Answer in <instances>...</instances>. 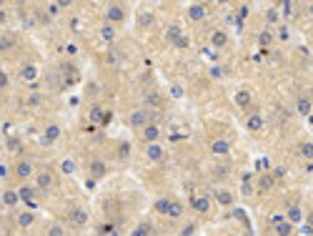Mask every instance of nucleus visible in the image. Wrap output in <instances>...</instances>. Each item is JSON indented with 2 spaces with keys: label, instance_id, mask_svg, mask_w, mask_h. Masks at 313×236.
<instances>
[{
  "label": "nucleus",
  "instance_id": "30",
  "mask_svg": "<svg viewBox=\"0 0 313 236\" xmlns=\"http://www.w3.org/2000/svg\"><path fill=\"white\" fill-rule=\"evenodd\" d=\"M291 234H293V224L291 221L276 224V236H291Z\"/></svg>",
  "mask_w": 313,
  "mask_h": 236
},
{
  "label": "nucleus",
  "instance_id": "2",
  "mask_svg": "<svg viewBox=\"0 0 313 236\" xmlns=\"http://www.w3.org/2000/svg\"><path fill=\"white\" fill-rule=\"evenodd\" d=\"M125 18H128L125 5H121V3H108L106 5V23L118 25V23H125Z\"/></svg>",
  "mask_w": 313,
  "mask_h": 236
},
{
  "label": "nucleus",
  "instance_id": "25",
  "mask_svg": "<svg viewBox=\"0 0 313 236\" xmlns=\"http://www.w3.org/2000/svg\"><path fill=\"white\" fill-rule=\"evenodd\" d=\"M171 201H173V199H158V201L153 204V211H155V214H161V216H168Z\"/></svg>",
  "mask_w": 313,
  "mask_h": 236
},
{
  "label": "nucleus",
  "instance_id": "46",
  "mask_svg": "<svg viewBox=\"0 0 313 236\" xmlns=\"http://www.w3.org/2000/svg\"><path fill=\"white\" fill-rule=\"evenodd\" d=\"M8 85H10V78H8V73H5V71H3V73H0V88H3V90H5V88H8Z\"/></svg>",
  "mask_w": 313,
  "mask_h": 236
},
{
  "label": "nucleus",
  "instance_id": "9",
  "mask_svg": "<svg viewBox=\"0 0 313 236\" xmlns=\"http://www.w3.org/2000/svg\"><path fill=\"white\" fill-rule=\"evenodd\" d=\"M211 154L216 158H226L228 154H231V144L226 141V138H216L213 144H211V149H208Z\"/></svg>",
  "mask_w": 313,
  "mask_h": 236
},
{
  "label": "nucleus",
  "instance_id": "54",
  "mask_svg": "<svg viewBox=\"0 0 313 236\" xmlns=\"http://www.w3.org/2000/svg\"><path fill=\"white\" fill-rule=\"evenodd\" d=\"M306 224H308V226H313V211L308 214V216H306Z\"/></svg>",
  "mask_w": 313,
  "mask_h": 236
},
{
  "label": "nucleus",
  "instance_id": "42",
  "mask_svg": "<svg viewBox=\"0 0 313 236\" xmlns=\"http://www.w3.org/2000/svg\"><path fill=\"white\" fill-rule=\"evenodd\" d=\"M258 40H260V45H268V43H271V40H273V33H271V30H263V33H260V38H258Z\"/></svg>",
  "mask_w": 313,
  "mask_h": 236
},
{
  "label": "nucleus",
  "instance_id": "38",
  "mask_svg": "<svg viewBox=\"0 0 313 236\" xmlns=\"http://www.w3.org/2000/svg\"><path fill=\"white\" fill-rule=\"evenodd\" d=\"M45 10H48V15H61L63 5H61V3H48V5H45Z\"/></svg>",
  "mask_w": 313,
  "mask_h": 236
},
{
  "label": "nucleus",
  "instance_id": "23",
  "mask_svg": "<svg viewBox=\"0 0 313 236\" xmlns=\"http://www.w3.org/2000/svg\"><path fill=\"white\" fill-rule=\"evenodd\" d=\"M70 221H73L75 226H85V224H88V211L80 209V206L73 209V211H70Z\"/></svg>",
  "mask_w": 313,
  "mask_h": 236
},
{
  "label": "nucleus",
  "instance_id": "47",
  "mask_svg": "<svg viewBox=\"0 0 313 236\" xmlns=\"http://www.w3.org/2000/svg\"><path fill=\"white\" fill-rule=\"evenodd\" d=\"M271 186H273V178L271 176H263L260 178V188H271Z\"/></svg>",
  "mask_w": 313,
  "mask_h": 236
},
{
  "label": "nucleus",
  "instance_id": "52",
  "mask_svg": "<svg viewBox=\"0 0 313 236\" xmlns=\"http://www.w3.org/2000/svg\"><path fill=\"white\" fill-rule=\"evenodd\" d=\"M248 5H241V13H238V15H241V18H248Z\"/></svg>",
  "mask_w": 313,
  "mask_h": 236
},
{
  "label": "nucleus",
  "instance_id": "53",
  "mask_svg": "<svg viewBox=\"0 0 313 236\" xmlns=\"http://www.w3.org/2000/svg\"><path fill=\"white\" fill-rule=\"evenodd\" d=\"M273 176H276V178H283V168H281V166H278V168H276V171H273Z\"/></svg>",
  "mask_w": 313,
  "mask_h": 236
},
{
  "label": "nucleus",
  "instance_id": "34",
  "mask_svg": "<svg viewBox=\"0 0 313 236\" xmlns=\"http://www.w3.org/2000/svg\"><path fill=\"white\" fill-rule=\"evenodd\" d=\"M45 236H65V226H63V224H50Z\"/></svg>",
  "mask_w": 313,
  "mask_h": 236
},
{
  "label": "nucleus",
  "instance_id": "18",
  "mask_svg": "<svg viewBox=\"0 0 313 236\" xmlns=\"http://www.w3.org/2000/svg\"><path fill=\"white\" fill-rule=\"evenodd\" d=\"M161 103H163V98H161V93H155V90H150V93L143 96V108H148V111L161 108Z\"/></svg>",
  "mask_w": 313,
  "mask_h": 236
},
{
  "label": "nucleus",
  "instance_id": "3",
  "mask_svg": "<svg viewBox=\"0 0 313 236\" xmlns=\"http://www.w3.org/2000/svg\"><path fill=\"white\" fill-rule=\"evenodd\" d=\"M190 206H193V211H195V214L205 216V214H211V196H208V194H193Z\"/></svg>",
  "mask_w": 313,
  "mask_h": 236
},
{
  "label": "nucleus",
  "instance_id": "44",
  "mask_svg": "<svg viewBox=\"0 0 313 236\" xmlns=\"http://www.w3.org/2000/svg\"><path fill=\"white\" fill-rule=\"evenodd\" d=\"M138 23H140V25H150V23H153V15H150V13H145V15H140V18H138Z\"/></svg>",
  "mask_w": 313,
  "mask_h": 236
},
{
  "label": "nucleus",
  "instance_id": "43",
  "mask_svg": "<svg viewBox=\"0 0 313 236\" xmlns=\"http://www.w3.org/2000/svg\"><path fill=\"white\" fill-rule=\"evenodd\" d=\"M276 38H278V40H288V38H291V30L283 25V28H278V35H276Z\"/></svg>",
  "mask_w": 313,
  "mask_h": 236
},
{
  "label": "nucleus",
  "instance_id": "22",
  "mask_svg": "<svg viewBox=\"0 0 313 236\" xmlns=\"http://www.w3.org/2000/svg\"><path fill=\"white\" fill-rule=\"evenodd\" d=\"M18 201H20L18 191H10V188H5V191H3V206H5V209H15V206H18Z\"/></svg>",
  "mask_w": 313,
  "mask_h": 236
},
{
  "label": "nucleus",
  "instance_id": "33",
  "mask_svg": "<svg viewBox=\"0 0 313 236\" xmlns=\"http://www.w3.org/2000/svg\"><path fill=\"white\" fill-rule=\"evenodd\" d=\"M118 158H121V161H128V158H130V144H128V141H121V144H118Z\"/></svg>",
  "mask_w": 313,
  "mask_h": 236
},
{
  "label": "nucleus",
  "instance_id": "29",
  "mask_svg": "<svg viewBox=\"0 0 313 236\" xmlns=\"http://www.w3.org/2000/svg\"><path fill=\"white\" fill-rule=\"evenodd\" d=\"M250 101H253V98H250L248 90H238V93H236V103H238L241 108H248Z\"/></svg>",
  "mask_w": 313,
  "mask_h": 236
},
{
  "label": "nucleus",
  "instance_id": "55",
  "mask_svg": "<svg viewBox=\"0 0 313 236\" xmlns=\"http://www.w3.org/2000/svg\"><path fill=\"white\" fill-rule=\"evenodd\" d=\"M176 236H181V234H176Z\"/></svg>",
  "mask_w": 313,
  "mask_h": 236
},
{
  "label": "nucleus",
  "instance_id": "48",
  "mask_svg": "<svg viewBox=\"0 0 313 236\" xmlns=\"http://www.w3.org/2000/svg\"><path fill=\"white\" fill-rule=\"evenodd\" d=\"M10 45H13V38H10V35H3V53H5Z\"/></svg>",
  "mask_w": 313,
  "mask_h": 236
},
{
  "label": "nucleus",
  "instance_id": "20",
  "mask_svg": "<svg viewBox=\"0 0 313 236\" xmlns=\"http://www.w3.org/2000/svg\"><path fill=\"white\" fill-rule=\"evenodd\" d=\"M38 194H40V191H38L35 186H30V183H23V186L18 188V196H20V201H25V204H28V201H33Z\"/></svg>",
  "mask_w": 313,
  "mask_h": 236
},
{
  "label": "nucleus",
  "instance_id": "36",
  "mask_svg": "<svg viewBox=\"0 0 313 236\" xmlns=\"http://www.w3.org/2000/svg\"><path fill=\"white\" fill-rule=\"evenodd\" d=\"M183 93H186V90H183V85H181V83H173V85H171V98H176V101H178V98H183Z\"/></svg>",
  "mask_w": 313,
  "mask_h": 236
},
{
  "label": "nucleus",
  "instance_id": "5",
  "mask_svg": "<svg viewBox=\"0 0 313 236\" xmlns=\"http://www.w3.org/2000/svg\"><path fill=\"white\" fill-rule=\"evenodd\" d=\"M266 128V118H263V113H258V111H253L246 116V131L248 133H260Z\"/></svg>",
  "mask_w": 313,
  "mask_h": 236
},
{
  "label": "nucleus",
  "instance_id": "17",
  "mask_svg": "<svg viewBox=\"0 0 313 236\" xmlns=\"http://www.w3.org/2000/svg\"><path fill=\"white\" fill-rule=\"evenodd\" d=\"M226 45H228V33H226V30H213V33H211V48L221 51V48H226Z\"/></svg>",
  "mask_w": 313,
  "mask_h": 236
},
{
  "label": "nucleus",
  "instance_id": "50",
  "mask_svg": "<svg viewBox=\"0 0 313 236\" xmlns=\"http://www.w3.org/2000/svg\"><path fill=\"white\" fill-rule=\"evenodd\" d=\"M301 236H313V226H308V224L301 226Z\"/></svg>",
  "mask_w": 313,
  "mask_h": 236
},
{
  "label": "nucleus",
  "instance_id": "24",
  "mask_svg": "<svg viewBox=\"0 0 313 236\" xmlns=\"http://www.w3.org/2000/svg\"><path fill=\"white\" fill-rule=\"evenodd\" d=\"M311 111H313L311 98H306V96H298V101H296V113H298V116H308Z\"/></svg>",
  "mask_w": 313,
  "mask_h": 236
},
{
  "label": "nucleus",
  "instance_id": "37",
  "mask_svg": "<svg viewBox=\"0 0 313 236\" xmlns=\"http://www.w3.org/2000/svg\"><path fill=\"white\" fill-rule=\"evenodd\" d=\"M5 149H8L10 154H20V141H18V138H8Z\"/></svg>",
  "mask_w": 313,
  "mask_h": 236
},
{
  "label": "nucleus",
  "instance_id": "26",
  "mask_svg": "<svg viewBox=\"0 0 313 236\" xmlns=\"http://www.w3.org/2000/svg\"><path fill=\"white\" fill-rule=\"evenodd\" d=\"M100 38H103V40H113V38H116V25L103 23V25H100Z\"/></svg>",
  "mask_w": 313,
  "mask_h": 236
},
{
  "label": "nucleus",
  "instance_id": "31",
  "mask_svg": "<svg viewBox=\"0 0 313 236\" xmlns=\"http://www.w3.org/2000/svg\"><path fill=\"white\" fill-rule=\"evenodd\" d=\"M150 234H153V229H150V224H145V221L138 224V226L130 231V236H150Z\"/></svg>",
  "mask_w": 313,
  "mask_h": 236
},
{
  "label": "nucleus",
  "instance_id": "41",
  "mask_svg": "<svg viewBox=\"0 0 313 236\" xmlns=\"http://www.w3.org/2000/svg\"><path fill=\"white\" fill-rule=\"evenodd\" d=\"M281 15L291 18V15H293V3H283V5H281Z\"/></svg>",
  "mask_w": 313,
  "mask_h": 236
},
{
  "label": "nucleus",
  "instance_id": "32",
  "mask_svg": "<svg viewBox=\"0 0 313 236\" xmlns=\"http://www.w3.org/2000/svg\"><path fill=\"white\" fill-rule=\"evenodd\" d=\"M61 171H63V173H68V176H73V173H75V161H73V158H63V161H61Z\"/></svg>",
  "mask_w": 313,
  "mask_h": 236
},
{
  "label": "nucleus",
  "instance_id": "49",
  "mask_svg": "<svg viewBox=\"0 0 313 236\" xmlns=\"http://www.w3.org/2000/svg\"><path fill=\"white\" fill-rule=\"evenodd\" d=\"M211 76H213V78H221V76H223V68L213 66V68H211Z\"/></svg>",
  "mask_w": 313,
  "mask_h": 236
},
{
  "label": "nucleus",
  "instance_id": "28",
  "mask_svg": "<svg viewBox=\"0 0 313 236\" xmlns=\"http://www.w3.org/2000/svg\"><path fill=\"white\" fill-rule=\"evenodd\" d=\"M213 176H216V178H228V176H231V166H228V163H218V166L213 168Z\"/></svg>",
  "mask_w": 313,
  "mask_h": 236
},
{
  "label": "nucleus",
  "instance_id": "16",
  "mask_svg": "<svg viewBox=\"0 0 313 236\" xmlns=\"http://www.w3.org/2000/svg\"><path fill=\"white\" fill-rule=\"evenodd\" d=\"M145 158H148V161H153V163H158V161H163V158H166V149H163L161 144L145 146Z\"/></svg>",
  "mask_w": 313,
  "mask_h": 236
},
{
  "label": "nucleus",
  "instance_id": "12",
  "mask_svg": "<svg viewBox=\"0 0 313 236\" xmlns=\"http://www.w3.org/2000/svg\"><path fill=\"white\" fill-rule=\"evenodd\" d=\"M88 173H90L93 178H103V176L108 173V163L100 161V158H93V161L88 163Z\"/></svg>",
  "mask_w": 313,
  "mask_h": 236
},
{
  "label": "nucleus",
  "instance_id": "4",
  "mask_svg": "<svg viewBox=\"0 0 313 236\" xmlns=\"http://www.w3.org/2000/svg\"><path fill=\"white\" fill-rule=\"evenodd\" d=\"M53 183H56V178H53V173L50 171H38L35 173V188L40 191V194H48L50 188H53Z\"/></svg>",
  "mask_w": 313,
  "mask_h": 236
},
{
  "label": "nucleus",
  "instance_id": "40",
  "mask_svg": "<svg viewBox=\"0 0 313 236\" xmlns=\"http://www.w3.org/2000/svg\"><path fill=\"white\" fill-rule=\"evenodd\" d=\"M173 45H176L178 51H183V48H188V45H190V40H188V35H186V33H183V35H181V38H178V40H176Z\"/></svg>",
  "mask_w": 313,
  "mask_h": 236
},
{
  "label": "nucleus",
  "instance_id": "6",
  "mask_svg": "<svg viewBox=\"0 0 313 236\" xmlns=\"http://www.w3.org/2000/svg\"><path fill=\"white\" fill-rule=\"evenodd\" d=\"M186 15L193 23H200V20H205V15H208V5H205V3H190L186 8Z\"/></svg>",
  "mask_w": 313,
  "mask_h": 236
},
{
  "label": "nucleus",
  "instance_id": "1",
  "mask_svg": "<svg viewBox=\"0 0 313 236\" xmlns=\"http://www.w3.org/2000/svg\"><path fill=\"white\" fill-rule=\"evenodd\" d=\"M153 111H148V108H135L130 116H128V123H130V128H135V131H143L145 126H150L153 121Z\"/></svg>",
  "mask_w": 313,
  "mask_h": 236
},
{
  "label": "nucleus",
  "instance_id": "35",
  "mask_svg": "<svg viewBox=\"0 0 313 236\" xmlns=\"http://www.w3.org/2000/svg\"><path fill=\"white\" fill-rule=\"evenodd\" d=\"M278 18H281V10L278 8H268L266 10V20L268 23H278Z\"/></svg>",
  "mask_w": 313,
  "mask_h": 236
},
{
  "label": "nucleus",
  "instance_id": "14",
  "mask_svg": "<svg viewBox=\"0 0 313 236\" xmlns=\"http://www.w3.org/2000/svg\"><path fill=\"white\" fill-rule=\"evenodd\" d=\"M15 224H18L20 229H30V226L35 224V211H30V209L20 211V214L15 216Z\"/></svg>",
  "mask_w": 313,
  "mask_h": 236
},
{
  "label": "nucleus",
  "instance_id": "10",
  "mask_svg": "<svg viewBox=\"0 0 313 236\" xmlns=\"http://www.w3.org/2000/svg\"><path fill=\"white\" fill-rule=\"evenodd\" d=\"M88 118H90L93 123H98V126H108V121H111V111H106V108H100V106H93Z\"/></svg>",
  "mask_w": 313,
  "mask_h": 236
},
{
  "label": "nucleus",
  "instance_id": "39",
  "mask_svg": "<svg viewBox=\"0 0 313 236\" xmlns=\"http://www.w3.org/2000/svg\"><path fill=\"white\" fill-rule=\"evenodd\" d=\"M301 156L313 161V144H303V146H301Z\"/></svg>",
  "mask_w": 313,
  "mask_h": 236
},
{
  "label": "nucleus",
  "instance_id": "7",
  "mask_svg": "<svg viewBox=\"0 0 313 236\" xmlns=\"http://www.w3.org/2000/svg\"><path fill=\"white\" fill-rule=\"evenodd\" d=\"M161 126H155V123H150V126H145L143 131H140V141L145 144V146H153V144H158V138H161Z\"/></svg>",
  "mask_w": 313,
  "mask_h": 236
},
{
  "label": "nucleus",
  "instance_id": "15",
  "mask_svg": "<svg viewBox=\"0 0 313 236\" xmlns=\"http://www.w3.org/2000/svg\"><path fill=\"white\" fill-rule=\"evenodd\" d=\"M20 80H25V83H33V80L40 76V71H38V66H33V63H25V66H20Z\"/></svg>",
  "mask_w": 313,
  "mask_h": 236
},
{
  "label": "nucleus",
  "instance_id": "27",
  "mask_svg": "<svg viewBox=\"0 0 313 236\" xmlns=\"http://www.w3.org/2000/svg\"><path fill=\"white\" fill-rule=\"evenodd\" d=\"M183 35V30H181V25H168V30H166V38L171 40V43H176L178 38Z\"/></svg>",
  "mask_w": 313,
  "mask_h": 236
},
{
  "label": "nucleus",
  "instance_id": "8",
  "mask_svg": "<svg viewBox=\"0 0 313 236\" xmlns=\"http://www.w3.org/2000/svg\"><path fill=\"white\" fill-rule=\"evenodd\" d=\"M13 171H15V176H18L20 181H28L30 176H35V166H33L30 161H18Z\"/></svg>",
  "mask_w": 313,
  "mask_h": 236
},
{
  "label": "nucleus",
  "instance_id": "21",
  "mask_svg": "<svg viewBox=\"0 0 313 236\" xmlns=\"http://www.w3.org/2000/svg\"><path fill=\"white\" fill-rule=\"evenodd\" d=\"M183 216H186V206H183L178 199H173V201H171V209H168V219L178 221V219H183Z\"/></svg>",
  "mask_w": 313,
  "mask_h": 236
},
{
  "label": "nucleus",
  "instance_id": "51",
  "mask_svg": "<svg viewBox=\"0 0 313 236\" xmlns=\"http://www.w3.org/2000/svg\"><path fill=\"white\" fill-rule=\"evenodd\" d=\"M0 176H3V178H5V176H10V168H8V166H5V163H3V166H0Z\"/></svg>",
  "mask_w": 313,
  "mask_h": 236
},
{
  "label": "nucleus",
  "instance_id": "13",
  "mask_svg": "<svg viewBox=\"0 0 313 236\" xmlns=\"http://www.w3.org/2000/svg\"><path fill=\"white\" fill-rule=\"evenodd\" d=\"M213 199H216V204L223 206V209H231V206H233V194H231L228 188H216V191H213Z\"/></svg>",
  "mask_w": 313,
  "mask_h": 236
},
{
  "label": "nucleus",
  "instance_id": "19",
  "mask_svg": "<svg viewBox=\"0 0 313 236\" xmlns=\"http://www.w3.org/2000/svg\"><path fill=\"white\" fill-rule=\"evenodd\" d=\"M286 221H291L293 226L303 224V209H301V206H296V204H293V206H288V209H286Z\"/></svg>",
  "mask_w": 313,
  "mask_h": 236
},
{
  "label": "nucleus",
  "instance_id": "11",
  "mask_svg": "<svg viewBox=\"0 0 313 236\" xmlns=\"http://www.w3.org/2000/svg\"><path fill=\"white\" fill-rule=\"evenodd\" d=\"M61 133H63L61 126H58V123H50V126L45 128V133L40 136V144H43V146H50V144H56V141L61 138Z\"/></svg>",
  "mask_w": 313,
  "mask_h": 236
},
{
  "label": "nucleus",
  "instance_id": "45",
  "mask_svg": "<svg viewBox=\"0 0 313 236\" xmlns=\"http://www.w3.org/2000/svg\"><path fill=\"white\" fill-rule=\"evenodd\" d=\"M193 231H195V224H188L181 229V236H193Z\"/></svg>",
  "mask_w": 313,
  "mask_h": 236
}]
</instances>
